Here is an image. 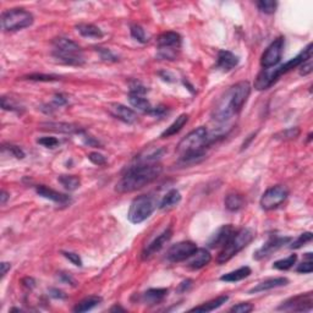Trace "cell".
<instances>
[{"mask_svg": "<svg viewBox=\"0 0 313 313\" xmlns=\"http://www.w3.org/2000/svg\"><path fill=\"white\" fill-rule=\"evenodd\" d=\"M284 37H278L268 46L260 58V65L263 68H276L279 64L282 56V50H284Z\"/></svg>", "mask_w": 313, "mask_h": 313, "instance_id": "cell-10", "label": "cell"}, {"mask_svg": "<svg viewBox=\"0 0 313 313\" xmlns=\"http://www.w3.org/2000/svg\"><path fill=\"white\" fill-rule=\"evenodd\" d=\"M251 273H252L251 268L245 266V267H241V268L236 269V270L229 272V273L224 274V276H220V280L222 282H240V280L247 278V276H250V274Z\"/></svg>", "mask_w": 313, "mask_h": 313, "instance_id": "cell-28", "label": "cell"}, {"mask_svg": "<svg viewBox=\"0 0 313 313\" xmlns=\"http://www.w3.org/2000/svg\"><path fill=\"white\" fill-rule=\"evenodd\" d=\"M48 292H49V296H52L53 298H59V300H64V298H66V294H65L64 291L56 289V288H50V289L48 290Z\"/></svg>", "mask_w": 313, "mask_h": 313, "instance_id": "cell-49", "label": "cell"}, {"mask_svg": "<svg viewBox=\"0 0 313 313\" xmlns=\"http://www.w3.org/2000/svg\"><path fill=\"white\" fill-rule=\"evenodd\" d=\"M110 311H112V312H114V311H122V312H124V311H125V310H124L122 307H120V306H114V307H112V308L110 310Z\"/></svg>", "mask_w": 313, "mask_h": 313, "instance_id": "cell-56", "label": "cell"}, {"mask_svg": "<svg viewBox=\"0 0 313 313\" xmlns=\"http://www.w3.org/2000/svg\"><path fill=\"white\" fill-rule=\"evenodd\" d=\"M304 257H306V260H304L301 264H298V269H296V272H298V273H301V274H310V273H312V270H313L312 254L311 252H308V254H304Z\"/></svg>", "mask_w": 313, "mask_h": 313, "instance_id": "cell-36", "label": "cell"}, {"mask_svg": "<svg viewBox=\"0 0 313 313\" xmlns=\"http://www.w3.org/2000/svg\"><path fill=\"white\" fill-rule=\"evenodd\" d=\"M131 36H132L134 40H136L137 42L140 43H147L150 40V37H148L147 34H146L144 27H141L140 24H132L131 26Z\"/></svg>", "mask_w": 313, "mask_h": 313, "instance_id": "cell-34", "label": "cell"}, {"mask_svg": "<svg viewBox=\"0 0 313 313\" xmlns=\"http://www.w3.org/2000/svg\"><path fill=\"white\" fill-rule=\"evenodd\" d=\"M228 300H229V296L228 295L218 296L216 298H213V300L206 302V304H201V306L194 307V308L190 310V312H212V311H214V310H216V308H219L220 306H223V304Z\"/></svg>", "mask_w": 313, "mask_h": 313, "instance_id": "cell-24", "label": "cell"}, {"mask_svg": "<svg viewBox=\"0 0 313 313\" xmlns=\"http://www.w3.org/2000/svg\"><path fill=\"white\" fill-rule=\"evenodd\" d=\"M245 206V200L238 194H229L225 198V207L230 212H238Z\"/></svg>", "mask_w": 313, "mask_h": 313, "instance_id": "cell-31", "label": "cell"}, {"mask_svg": "<svg viewBox=\"0 0 313 313\" xmlns=\"http://www.w3.org/2000/svg\"><path fill=\"white\" fill-rule=\"evenodd\" d=\"M36 191H37V194H40V197H43V198L50 200V201L60 203V204H65V203L70 202V197L66 196V194H60V192L53 190V188H46L44 185L37 186V188H36Z\"/></svg>", "mask_w": 313, "mask_h": 313, "instance_id": "cell-20", "label": "cell"}, {"mask_svg": "<svg viewBox=\"0 0 313 313\" xmlns=\"http://www.w3.org/2000/svg\"><path fill=\"white\" fill-rule=\"evenodd\" d=\"M235 234V229L232 225L226 224L219 228L214 234L210 236L207 245L210 248H223V247L229 242L230 238Z\"/></svg>", "mask_w": 313, "mask_h": 313, "instance_id": "cell-14", "label": "cell"}, {"mask_svg": "<svg viewBox=\"0 0 313 313\" xmlns=\"http://www.w3.org/2000/svg\"><path fill=\"white\" fill-rule=\"evenodd\" d=\"M296 260H298V254H290L289 257L284 258V260H276L273 264V268L278 269V270H288V269H290L295 264Z\"/></svg>", "mask_w": 313, "mask_h": 313, "instance_id": "cell-33", "label": "cell"}, {"mask_svg": "<svg viewBox=\"0 0 313 313\" xmlns=\"http://www.w3.org/2000/svg\"><path fill=\"white\" fill-rule=\"evenodd\" d=\"M212 260L210 251L206 248H197L192 256L188 258V267L191 269H201Z\"/></svg>", "mask_w": 313, "mask_h": 313, "instance_id": "cell-21", "label": "cell"}, {"mask_svg": "<svg viewBox=\"0 0 313 313\" xmlns=\"http://www.w3.org/2000/svg\"><path fill=\"white\" fill-rule=\"evenodd\" d=\"M58 180L68 191L78 190L80 188V184H81L80 178L76 176V175H60Z\"/></svg>", "mask_w": 313, "mask_h": 313, "instance_id": "cell-32", "label": "cell"}, {"mask_svg": "<svg viewBox=\"0 0 313 313\" xmlns=\"http://www.w3.org/2000/svg\"><path fill=\"white\" fill-rule=\"evenodd\" d=\"M88 159L90 162H92L93 164H96V166H106V156H104L103 154H100V153H98V152L90 153Z\"/></svg>", "mask_w": 313, "mask_h": 313, "instance_id": "cell-43", "label": "cell"}, {"mask_svg": "<svg viewBox=\"0 0 313 313\" xmlns=\"http://www.w3.org/2000/svg\"><path fill=\"white\" fill-rule=\"evenodd\" d=\"M298 134H300V128H286V130L282 131V132L276 134L274 137H276V140H294V138H296V137H298Z\"/></svg>", "mask_w": 313, "mask_h": 313, "instance_id": "cell-37", "label": "cell"}, {"mask_svg": "<svg viewBox=\"0 0 313 313\" xmlns=\"http://www.w3.org/2000/svg\"><path fill=\"white\" fill-rule=\"evenodd\" d=\"M313 307V295L312 292L300 294L298 296L289 298L278 307L280 311L288 312H304L311 311Z\"/></svg>", "mask_w": 313, "mask_h": 313, "instance_id": "cell-11", "label": "cell"}, {"mask_svg": "<svg viewBox=\"0 0 313 313\" xmlns=\"http://www.w3.org/2000/svg\"><path fill=\"white\" fill-rule=\"evenodd\" d=\"M146 92H147V88H146L144 84H140V82L134 81V82H132V84H131V86H130V93H132V94L144 96Z\"/></svg>", "mask_w": 313, "mask_h": 313, "instance_id": "cell-47", "label": "cell"}, {"mask_svg": "<svg viewBox=\"0 0 313 313\" xmlns=\"http://www.w3.org/2000/svg\"><path fill=\"white\" fill-rule=\"evenodd\" d=\"M180 201H181L180 192L175 190V188H172V190H170L168 194L163 197V200L159 203V208H160V210H168V208H172L174 207V206L179 204Z\"/></svg>", "mask_w": 313, "mask_h": 313, "instance_id": "cell-30", "label": "cell"}, {"mask_svg": "<svg viewBox=\"0 0 313 313\" xmlns=\"http://www.w3.org/2000/svg\"><path fill=\"white\" fill-rule=\"evenodd\" d=\"M62 276L65 279V282H71V284H74V282H74V279L71 278L70 276H68V274H62Z\"/></svg>", "mask_w": 313, "mask_h": 313, "instance_id": "cell-55", "label": "cell"}, {"mask_svg": "<svg viewBox=\"0 0 313 313\" xmlns=\"http://www.w3.org/2000/svg\"><path fill=\"white\" fill-rule=\"evenodd\" d=\"M188 115L181 114L179 118H176V120H175V122H172L169 128H166V130H164L163 132H162L160 137L162 138H168V137H172V136H174V134H179L180 131L182 130L184 126L188 124Z\"/></svg>", "mask_w": 313, "mask_h": 313, "instance_id": "cell-26", "label": "cell"}, {"mask_svg": "<svg viewBox=\"0 0 313 313\" xmlns=\"http://www.w3.org/2000/svg\"><path fill=\"white\" fill-rule=\"evenodd\" d=\"M2 108L4 110H10V112H21L22 108L21 106H18V103H15L12 98H8V97H2Z\"/></svg>", "mask_w": 313, "mask_h": 313, "instance_id": "cell-38", "label": "cell"}, {"mask_svg": "<svg viewBox=\"0 0 313 313\" xmlns=\"http://www.w3.org/2000/svg\"><path fill=\"white\" fill-rule=\"evenodd\" d=\"M34 18L24 9H12L2 14V27L4 31H20L34 24Z\"/></svg>", "mask_w": 313, "mask_h": 313, "instance_id": "cell-8", "label": "cell"}, {"mask_svg": "<svg viewBox=\"0 0 313 313\" xmlns=\"http://www.w3.org/2000/svg\"><path fill=\"white\" fill-rule=\"evenodd\" d=\"M0 267H2V279L5 276H6L8 272L12 269V264H10V263H8V262H2Z\"/></svg>", "mask_w": 313, "mask_h": 313, "instance_id": "cell-53", "label": "cell"}, {"mask_svg": "<svg viewBox=\"0 0 313 313\" xmlns=\"http://www.w3.org/2000/svg\"><path fill=\"white\" fill-rule=\"evenodd\" d=\"M254 236H256L254 235V232L252 229H250V228H244V229L238 230V232H235V234L230 238L229 242L222 248L216 262L219 264H223V263L232 260L238 252L242 251L245 247H247L252 242Z\"/></svg>", "mask_w": 313, "mask_h": 313, "instance_id": "cell-6", "label": "cell"}, {"mask_svg": "<svg viewBox=\"0 0 313 313\" xmlns=\"http://www.w3.org/2000/svg\"><path fill=\"white\" fill-rule=\"evenodd\" d=\"M197 251V245L192 241H181L172 245L166 252V258L169 262L178 263L188 260Z\"/></svg>", "mask_w": 313, "mask_h": 313, "instance_id": "cell-12", "label": "cell"}, {"mask_svg": "<svg viewBox=\"0 0 313 313\" xmlns=\"http://www.w3.org/2000/svg\"><path fill=\"white\" fill-rule=\"evenodd\" d=\"M289 196V190L282 185H276L273 188H268L260 197V204L262 210H273L278 208L282 202Z\"/></svg>", "mask_w": 313, "mask_h": 313, "instance_id": "cell-9", "label": "cell"}, {"mask_svg": "<svg viewBox=\"0 0 313 313\" xmlns=\"http://www.w3.org/2000/svg\"><path fill=\"white\" fill-rule=\"evenodd\" d=\"M102 302V298L100 296H88V298H84V300H81L74 307V312L82 313V312H88L90 310H93L94 307H97Z\"/></svg>", "mask_w": 313, "mask_h": 313, "instance_id": "cell-29", "label": "cell"}, {"mask_svg": "<svg viewBox=\"0 0 313 313\" xmlns=\"http://www.w3.org/2000/svg\"><path fill=\"white\" fill-rule=\"evenodd\" d=\"M97 49V52L100 53V56L102 59L104 60V62H118V56H115V54H112L109 49L106 48H96Z\"/></svg>", "mask_w": 313, "mask_h": 313, "instance_id": "cell-42", "label": "cell"}, {"mask_svg": "<svg viewBox=\"0 0 313 313\" xmlns=\"http://www.w3.org/2000/svg\"><path fill=\"white\" fill-rule=\"evenodd\" d=\"M312 240V232H304V234H301L300 236H298V238H296L295 241H294L292 244H291V248L292 250H296V248H300L301 246H304V244L310 242V241Z\"/></svg>", "mask_w": 313, "mask_h": 313, "instance_id": "cell-40", "label": "cell"}, {"mask_svg": "<svg viewBox=\"0 0 313 313\" xmlns=\"http://www.w3.org/2000/svg\"><path fill=\"white\" fill-rule=\"evenodd\" d=\"M300 75L301 76H307L313 71V62H312V58L307 59L306 62H304L300 65Z\"/></svg>", "mask_w": 313, "mask_h": 313, "instance_id": "cell-46", "label": "cell"}, {"mask_svg": "<svg viewBox=\"0 0 313 313\" xmlns=\"http://www.w3.org/2000/svg\"><path fill=\"white\" fill-rule=\"evenodd\" d=\"M312 58V43H308L306 48L298 53V56L289 62H285L284 65H280L278 68H263L260 74H258L256 81H254V88L257 90H268L269 87L273 86L280 76L285 75L289 71L294 70V68H298L307 59Z\"/></svg>", "mask_w": 313, "mask_h": 313, "instance_id": "cell-4", "label": "cell"}, {"mask_svg": "<svg viewBox=\"0 0 313 313\" xmlns=\"http://www.w3.org/2000/svg\"><path fill=\"white\" fill-rule=\"evenodd\" d=\"M156 208V202L150 194L136 197L130 204L128 219L132 224H141L152 216Z\"/></svg>", "mask_w": 313, "mask_h": 313, "instance_id": "cell-7", "label": "cell"}, {"mask_svg": "<svg viewBox=\"0 0 313 313\" xmlns=\"http://www.w3.org/2000/svg\"><path fill=\"white\" fill-rule=\"evenodd\" d=\"M22 284L24 288H27V289H34V288L36 286V282L34 278H30V276H27V278L22 279Z\"/></svg>", "mask_w": 313, "mask_h": 313, "instance_id": "cell-51", "label": "cell"}, {"mask_svg": "<svg viewBox=\"0 0 313 313\" xmlns=\"http://www.w3.org/2000/svg\"><path fill=\"white\" fill-rule=\"evenodd\" d=\"M53 56L60 62L66 65L81 66L84 65V59L82 56L81 46L68 38L59 37L53 40Z\"/></svg>", "mask_w": 313, "mask_h": 313, "instance_id": "cell-5", "label": "cell"}, {"mask_svg": "<svg viewBox=\"0 0 313 313\" xmlns=\"http://www.w3.org/2000/svg\"><path fill=\"white\" fill-rule=\"evenodd\" d=\"M254 304H248V302H241V304H235L230 308V312L234 313H250L254 311Z\"/></svg>", "mask_w": 313, "mask_h": 313, "instance_id": "cell-41", "label": "cell"}, {"mask_svg": "<svg viewBox=\"0 0 313 313\" xmlns=\"http://www.w3.org/2000/svg\"><path fill=\"white\" fill-rule=\"evenodd\" d=\"M128 102H130L131 106H132L134 108H136L137 110L147 112V114H150L153 108H154V106H152V104L150 103V100H146L144 96L132 94V93H130V94H128Z\"/></svg>", "mask_w": 313, "mask_h": 313, "instance_id": "cell-27", "label": "cell"}, {"mask_svg": "<svg viewBox=\"0 0 313 313\" xmlns=\"http://www.w3.org/2000/svg\"><path fill=\"white\" fill-rule=\"evenodd\" d=\"M172 228H168V229L164 230L162 234L156 236L150 245H147V247L144 250V252H142V258H144V260H147V258L152 257L153 254H156L158 251H160L164 247V245L172 238Z\"/></svg>", "mask_w": 313, "mask_h": 313, "instance_id": "cell-16", "label": "cell"}, {"mask_svg": "<svg viewBox=\"0 0 313 313\" xmlns=\"http://www.w3.org/2000/svg\"><path fill=\"white\" fill-rule=\"evenodd\" d=\"M30 81H42V82H52V81H58L60 78L54 75H44V74H31V75L26 76L24 78Z\"/></svg>", "mask_w": 313, "mask_h": 313, "instance_id": "cell-39", "label": "cell"}, {"mask_svg": "<svg viewBox=\"0 0 313 313\" xmlns=\"http://www.w3.org/2000/svg\"><path fill=\"white\" fill-rule=\"evenodd\" d=\"M251 94V84L241 81L230 87L218 100L212 112L213 120L219 124H228L241 112Z\"/></svg>", "mask_w": 313, "mask_h": 313, "instance_id": "cell-1", "label": "cell"}, {"mask_svg": "<svg viewBox=\"0 0 313 313\" xmlns=\"http://www.w3.org/2000/svg\"><path fill=\"white\" fill-rule=\"evenodd\" d=\"M168 292H169L168 289H162V288H158V289H150L142 294L141 300L144 304L153 306V304H160V302H163L164 298L168 296Z\"/></svg>", "mask_w": 313, "mask_h": 313, "instance_id": "cell-23", "label": "cell"}, {"mask_svg": "<svg viewBox=\"0 0 313 313\" xmlns=\"http://www.w3.org/2000/svg\"><path fill=\"white\" fill-rule=\"evenodd\" d=\"M238 56L229 50H220L218 53V59H216V68L222 71H230L238 65Z\"/></svg>", "mask_w": 313, "mask_h": 313, "instance_id": "cell-18", "label": "cell"}, {"mask_svg": "<svg viewBox=\"0 0 313 313\" xmlns=\"http://www.w3.org/2000/svg\"><path fill=\"white\" fill-rule=\"evenodd\" d=\"M54 103H56V106H65V104L68 103V100L65 98V96L60 94L59 93V94L54 96Z\"/></svg>", "mask_w": 313, "mask_h": 313, "instance_id": "cell-50", "label": "cell"}, {"mask_svg": "<svg viewBox=\"0 0 313 313\" xmlns=\"http://www.w3.org/2000/svg\"><path fill=\"white\" fill-rule=\"evenodd\" d=\"M40 128H42L43 130L54 131V132H60V134L82 132V130L78 128V126L74 125V124H68V122H43V124H40Z\"/></svg>", "mask_w": 313, "mask_h": 313, "instance_id": "cell-22", "label": "cell"}, {"mask_svg": "<svg viewBox=\"0 0 313 313\" xmlns=\"http://www.w3.org/2000/svg\"><path fill=\"white\" fill-rule=\"evenodd\" d=\"M9 198H10L9 194H8L6 191L2 190V194H0V203H2V206H4Z\"/></svg>", "mask_w": 313, "mask_h": 313, "instance_id": "cell-54", "label": "cell"}, {"mask_svg": "<svg viewBox=\"0 0 313 313\" xmlns=\"http://www.w3.org/2000/svg\"><path fill=\"white\" fill-rule=\"evenodd\" d=\"M37 142L46 148H56L59 144V140H56V137H42L37 140Z\"/></svg>", "mask_w": 313, "mask_h": 313, "instance_id": "cell-44", "label": "cell"}, {"mask_svg": "<svg viewBox=\"0 0 313 313\" xmlns=\"http://www.w3.org/2000/svg\"><path fill=\"white\" fill-rule=\"evenodd\" d=\"M158 50L175 52L176 53L181 46V36L176 32H164L158 37Z\"/></svg>", "mask_w": 313, "mask_h": 313, "instance_id": "cell-15", "label": "cell"}, {"mask_svg": "<svg viewBox=\"0 0 313 313\" xmlns=\"http://www.w3.org/2000/svg\"><path fill=\"white\" fill-rule=\"evenodd\" d=\"M276 6H278V2H273V0H260V2H257L258 10L263 14H267V15H272V14L276 12Z\"/></svg>", "mask_w": 313, "mask_h": 313, "instance_id": "cell-35", "label": "cell"}, {"mask_svg": "<svg viewBox=\"0 0 313 313\" xmlns=\"http://www.w3.org/2000/svg\"><path fill=\"white\" fill-rule=\"evenodd\" d=\"M108 110L112 116L126 124H134L138 119V116L132 109L128 108V106L120 103H110L108 106Z\"/></svg>", "mask_w": 313, "mask_h": 313, "instance_id": "cell-17", "label": "cell"}, {"mask_svg": "<svg viewBox=\"0 0 313 313\" xmlns=\"http://www.w3.org/2000/svg\"><path fill=\"white\" fill-rule=\"evenodd\" d=\"M291 240H292V238H291L290 236H274V238H270L264 245L254 252V258L256 260H263V258L269 257L270 254H273L274 252L278 251L279 248H282V246L289 244Z\"/></svg>", "mask_w": 313, "mask_h": 313, "instance_id": "cell-13", "label": "cell"}, {"mask_svg": "<svg viewBox=\"0 0 313 313\" xmlns=\"http://www.w3.org/2000/svg\"><path fill=\"white\" fill-rule=\"evenodd\" d=\"M62 256H64L65 258H68L72 264L78 266V267H82V260L78 254H75V252H68V251L62 252Z\"/></svg>", "mask_w": 313, "mask_h": 313, "instance_id": "cell-45", "label": "cell"}, {"mask_svg": "<svg viewBox=\"0 0 313 313\" xmlns=\"http://www.w3.org/2000/svg\"><path fill=\"white\" fill-rule=\"evenodd\" d=\"M208 130L204 126L191 131L184 137L176 147L179 154L178 164L181 166H190L200 163L206 158L204 148L208 147Z\"/></svg>", "mask_w": 313, "mask_h": 313, "instance_id": "cell-3", "label": "cell"}, {"mask_svg": "<svg viewBox=\"0 0 313 313\" xmlns=\"http://www.w3.org/2000/svg\"><path fill=\"white\" fill-rule=\"evenodd\" d=\"M289 284V280L284 276H279V278H270L264 280V282H258L256 286H254L252 289L248 290V294H257V292H263V291L276 289V288L285 286V285Z\"/></svg>", "mask_w": 313, "mask_h": 313, "instance_id": "cell-19", "label": "cell"}, {"mask_svg": "<svg viewBox=\"0 0 313 313\" xmlns=\"http://www.w3.org/2000/svg\"><path fill=\"white\" fill-rule=\"evenodd\" d=\"M163 168L159 163H134L126 169L125 174L116 184L119 194H130L153 182L162 174Z\"/></svg>", "mask_w": 313, "mask_h": 313, "instance_id": "cell-2", "label": "cell"}, {"mask_svg": "<svg viewBox=\"0 0 313 313\" xmlns=\"http://www.w3.org/2000/svg\"><path fill=\"white\" fill-rule=\"evenodd\" d=\"M4 150H9V152L12 153L14 156H16L18 159H24V152L22 150H21L20 147H18V146L9 144V146H6V147L4 146Z\"/></svg>", "mask_w": 313, "mask_h": 313, "instance_id": "cell-48", "label": "cell"}, {"mask_svg": "<svg viewBox=\"0 0 313 313\" xmlns=\"http://www.w3.org/2000/svg\"><path fill=\"white\" fill-rule=\"evenodd\" d=\"M191 285H192V280H190V279L185 280V282H182L180 284L179 291H180V292H185V291H188V289H190Z\"/></svg>", "mask_w": 313, "mask_h": 313, "instance_id": "cell-52", "label": "cell"}, {"mask_svg": "<svg viewBox=\"0 0 313 313\" xmlns=\"http://www.w3.org/2000/svg\"><path fill=\"white\" fill-rule=\"evenodd\" d=\"M78 31V34L82 36V37L86 38H94V40H100L104 36L103 32L100 27H97L96 24H76L75 27Z\"/></svg>", "mask_w": 313, "mask_h": 313, "instance_id": "cell-25", "label": "cell"}]
</instances>
